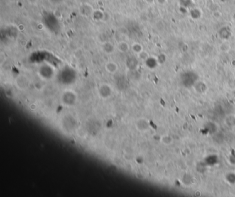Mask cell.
<instances>
[{"mask_svg":"<svg viewBox=\"0 0 235 197\" xmlns=\"http://www.w3.org/2000/svg\"><path fill=\"white\" fill-rule=\"evenodd\" d=\"M111 93H112L111 87L107 84H104L101 85L99 88V94L100 96L104 99L109 97L110 95H111Z\"/></svg>","mask_w":235,"mask_h":197,"instance_id":"1","label":"cell"},{"mask_svg":"<svg viewBox=\"0 0 235 197\" xmlns=\"http://www.w3.org/2000/svg\"><path fill=\"white\" fill-rule=\"evenodd\" d=\"M29 84V81L25 76H19L16 79V85L19 88L24 90L27 88Z\"/></svg>","mask_w":235,"mask_h":197,"instance_id":"2","label":"cell"},{"mask_svg":"<svg viewBox=\"0 0 235 197\" xmlns=\"http://www.w3.org/2000/svg\"><path fill=\"white\" fill-rule=\"evenodd\" d=\"M136 128L140 132H146L149 129V123L145 119H139L136 123Z\"/></svg>","mask_w":235,"mask_h":197,"instance_id":"3","label":"cell"},{"mask_svg":"<svg viewBox=\"0 0 235 197\" xmlns=\"http://www.w3.org/2000/svg\"><path fill=\"white\" fill-rule=\"evenodd\" d=\"M105 68L108 73H110V74H114L117 71L118 65L113 61H110V62L106 63Z\"/></svg>","mask_w":235,"mask_h":197,"instance_id":"4","label":"cell"},{"mask_svg":"<svg viewBox=\"0 0 235 197\" xmlns=\"http://www.w3.org/2000/svg\"><path fill=\"white\" fill-rule=\"evenodd\" d=\"M102 48L104 53L108 54V55L112 54L114 51V46L110 42H105L103 43Z\"/></svg>","mask_w":235,"mask_h":197,"instance_id":"5","label":"cell"},{"mask_svg":"<svg viewBox=\"0 0 235 197\" xmlns=\"http://www.w3.org/2000/svg\"><path fill=\"white\" fill-rule=\"evenodd\" d=\"M138 65V62L137 59L134 57H129L126 61V65H127L128 68L131 70H134L136 68H137Z\"/></svg>","mask_w":235,"mask_h":197,"instance_id":"6","label":"cell"},{"mask_svg":"<svg viewBox=\"0 0 235 197\" xmlns=\"http://www.w3.org/2000/svg\"><path fill=\"white\" fill-rule=\"evenodd\" d=\"M64 101L65 103H67V104H71L72 103L73 101H75V96L74 94H72V92H66V94L64 95Z\"/></svg>","mask_w":235,"mask_h":197,"instance_id":"7","label":"cell"},{"mask_svg":"<svg viewBox=\"0 0 235 197\" xmlns=\"http://www.w3.org/2000/svg\"><path fill=\"white\" fill-rule=\"evenodd\" d=\"M160 141L165 146H170L173 143L174 139L170 135H163V136H161Z\"/></svg>","mask_w":235,"mask_h":197,"instance_id":"8","label":"cell"},{"mask_svg":"<svg viewBox=\"0 0 235 197\" xmlns=\"http://www.w3.org/2000/svg\"><path fill=\"white\" fill-rule=\"evenodd\" d=\"M117 48L121 53H124L129 50L130 46L129 45H128V43L127 42H126V41H121V42H119V44H118Z\"/></svg>","mask_w":235,"mask_h":197,"instance_id":"9","label":"cell"},{"mask_svg":"<svg viewBox=\"0 0 235 197\" xmlns=\"http://www.w3.org/2000/svg\"><path fill=\"white\" fill-rule=\"evenodd\" d=\"M92 9L91 6H90L89 5L84 4L80 8V12L81 13H82V15H84V16H88V15H90V14L92 15L94 11H90V10H88V9Z\"/></svg>","mask_w":235,"mask_h":197,"instance_id":"10","label":"cell"},{"mask_svg":"<svg viewBox=\"0 0 235 197\" xmlns=\"http://www.w3.org/2000/svg\"><path fill=\"white\" fill-rule=\"evenodd\" d=\"M92 18L94 19H95L96 21H99L102 20L104 19V14L103 13V12H102L99 10H97V11H94L93 13L92 14Z\"/></svg>","mask_w":235,"mask_h":197,"instance_id":"11","label":"cell"},{"mask_svg":"<svg viewBox=\"0 0 235 197\" xmlns=\"http://www.w3.org/2000/svg\"><path fill=\"white\" fill-rule=\"evenodd\" d=\"M132 50H133L134 53H137L138 55V54L141 53V51H143V48H142L141 45L139 44V43H135L134 44H133V46H132Z\"/></svg>","mask_w":235,"mask_h":197,"instance_id":"12","label":"cell"},{"mask_svg":"<svg viewBox=\"0 0 235 197\" xmlns=\"http://www.w3.org/2000/svg\"><path fill=\"white\" fill-rule=\"evenodd\" d=\"M157 63V61H155V59L150 58V57H148V58L146 60V65H147V66L148 68H153L154 67H155Z\"/></svg>","mask_w":235,"mask_h":197,"instance_id":"13","label":"cell"},{"mask_svg":"<svg viewBox=\"0 0 235 197\" xmlns=\"http://www.w3.org/2000/svg\"><path fill=\"white\" fill-rule=\"evenodd\" d=\"M42 69H43L45 70V74H43L42 75V77L43 78H49L52 76L53 75V71L52 70L50 69V68H49L48 66H44L42 68Z\"/></svg>","mask_w":235,"mask_h":197,"instance_id":"14","label":"cell"},{"mask_svg":"<svg viewBox=\"0 0 235 197\" xmlns=\"http://www.w3.org/2000/svg\"><path fill=\"white\" fill-rule=\"evenodd\" d=\"M226 123L228 126H230V127L234 126L235 125V117L232 116V115H231V116H228L226 119Z\"/></svg>","mask_w":235,"mask_h":197,"instance_id":"15","label":"cell"},{"mask_svg":"<svg viewBox=\"0 0 235 197\" xmlns=\"http://www.w3.org/2000/svg\"><path fill=\"white\" fill-rule=\"evenodd\" d=\"M138 56H139V59H142V60H144V61H146V59H147L149 57L148 55V53H146V52L143 51V50L141 51V53L138 54Z\"/></svg>","mask_w":235,"mask_h":197,"instance_id":"16","label":"cell"},{"mask_svg":"<svg viewBox=\"0 0 235 197\" xmlns=\"http://www.w3.org/2000/svg\"><path fill=\"white\" fill-rule=\"evenodd\" d=\"M51 3L53 4V5H58L59 4L62 3L64 0H49Z\"/></svg>","mask_w":235,"mask_h":197,"instance_id":"17","label":"cell"},{"mask_svg":"<svg viewBox=\"0 0 235 197\" xmlns=\"http://www.w3.org/2000/svg\"><path fill=\"white\" fill-rule=\"evenodd\" d=\"M230 164L235 165V154L231 155L230 156Z\"/></svg>","mask_w":235,"mask_h":197,"instance_id":"18","label":"cell"},{"mask_svg":"<svg viewBox=\"0 0 235 197\" xmlns=\"http://www.w3.org/2000/svg\"><path fill=\"white\" fill-rule=\"evenodd\" d=\"M30 108L32 110H37V105L35 104V103H32V104L30 105Z\"/></svg>","mask_w":235,"mask_h":197,"instance_id":"19","label":"cell"},{"mask_svg":"<svg viewBox=\"0 0 235 197\" xmlns=\"http://www.w3.org/2000/svg\"><path fill=\"white\" fill-rule=\"evenodd\" d=\"M195 196H200L201 195V192H200L199 190H197L196 192H195Z\"/></svg>","mask_w":235,"mask_h":197,"instance_id":"20","label":"cell"}]
</instances>
